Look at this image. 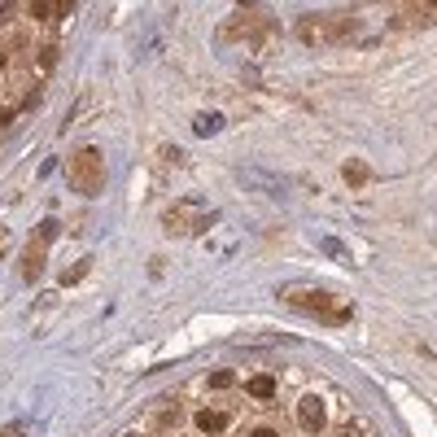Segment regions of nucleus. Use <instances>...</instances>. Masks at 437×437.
<instances>
[{
    "label": "nucleus",
    "mask_w": 437,
    "mask_h": 437,
    "mask_svg": "<svg viewBox=\"0 0 437 437\" xmlns=\"http://www.w3.org/2000/svg\"><path fill=\"white\" fill-rule=\"evenodd\" d=\"M70 188L84 197H96L106 188V158H101L96 144H84L70 153Z\"/></svg>",
    "instance_id": "obj_1"
},
{
    "label": "nucleus",
    "mask_w": 437,
    "mask_h": 437,
    "mask_svg": "<svg viewBox=\"0 0 437 437\" xmlns=\"http://www.w3.org/2000/svg\"><path fill=\"white\" fill-rule=\"evenodd\" d=\"M285 302L297 306V311L315 315V319H328V324H346L350 319V302L332 297V293H319V289H285Z\"/></svg>",
    "instance_id": "obj_2"
},
{
    "label": "nucleus",
    "mask_w": 437,
    "mask_h": 437,
    "mask_svg": "<svg viewBox=\"0 0 437 437\" xmlns=\"http://www.w3.org/2000/svg\"><path fill=\"white\" fill-rule=\"evenodd\" d=\"M53 237H57V219H44L35 232H31V241H27V254H22V280L27 285H35L40 280V271H44V259H48V245H53Z\"/></svg>",
    "instance_id": "obj_3"
},
{
    "label": "nucleus",
    "mask_w": 437,
    "mask_h": 437,
    "mask_svg": "<svg viewBox=\"0 0 437 437\" xmlns=\"http://www.w3.org/2000/svg\"><path fill=\"white\" fill-rule=\"evenodd\" d=\"M324 420H328V407H324V398L306 394V398L297 402V424H302L306 433H324Z\"/></svg>",
    "instance_id": "obj_4"
},
{
    "label": "nucleus",
    "mask_w": 437,
    "mask_h": 437,
    "mask_svg": "<svg viewBox=\"0 0 437 437\" xmlns=\"http://www.w3.org/2000/svg\"><path fill=\"white\" fill-rule=\"evenodd\" d=\"M297 40L311 44V48H315V44H328V18H315V13L302 18V22H297Z\"/></svg>",
    "instance_id": "obj_5"
},
{
    "label": "nucleus",
    "mask_w": 437,
    "mask_h": 437,
    "mask_svg": "<svg viewBox=\"0 0 437 437\" xmlns=\"http://www.w3.org/2000/svg\"><path fill=\"white\" fill-rule=\"evenodd\" d=\"M358 27H363V22H358V18H337V22H328V44L354 40V35H358Z\"/></svg>",
    "instance_id": "obj_6"
},
{
    "label": "nucleus",
    "mask_w": 437,
    "mask_h": 437,
    "mask_svg": "<svg viewBox=\"0 0 437 437\" xmlns=\"http://www.w3.org/2000/svg\"><path fill=\"white\" fill-rule=\"evenodd\" d=\"M341 175H346V184H350V188H363L368 179H372V166H368V162H358V158H350V162L341 166Z\"/></svg>",
    "instance_id": "obj_7"
},
{
    "label": "nucleus",
    "mask_w": 437,
    "mask_h": 437,
    "mask_svg": "<svg viewBox=\"0 0 437 437\" xmlns=\"http://www.w3.org/2000/svg\"><path fill=\"white\" fill-rule=\"evenodd\" d=\"M197 429H201L205 437H215V433L227 429V416H223V411H197Z\"/></svg>",
    "instance_id": "obj_8"
},
{
    "label": "nucleus",
    "mask_w": 437,
    "mask_h": 437,
    "mask_svg": "<svg viewBox=\"0 0 437 437\" xmlns=\"http://www.w3.org/2000/svg\"><path fill=\"white\" fill-rule=\"evenodd\" d=\"M162 227L171 237H179V232H188V215H184V205H171V210L162 215Z\"/></svg>",
    "instance_id": "obj_9"
},
{
    "label": "nucleus",
    "mask_w": 437,
    "mask_h": 437,
    "mask_svg": "<svg viewBox=\"0 0 437 437\" xmlns=\"http://www.w3.org/2000/svg\"><path fill=\"white\" fill-rule=\"evenodd\" d=\"M193 132H197V136H215V132H223V114H197V118H193Z\"/></svg>",
    "instance_id": "obj_10"
},
{
    "label": "nucleus",
    "mask_w": 437,
    "mask_h": 437,
    "mask_svg": "<svg viewBox=\"0 0 437 437\" xmlns=\"http://www.w3.org/2000/svg\"><path fill=\"white\" fill-rule=\"evenodd\" d=\"M245 390H249V398H263V402H267V398L276 394V380H271V376H249Z\"/></svg>",
    "instance_id": "obj_11"
},
{
    "label": "nucleus",
    "mask_w": 437,
    "mask_h": 437,
    "mask_svg": "<svg viewBox=\"0 0 437 437\" xmlns=\"http://www.w3.org/2000/svg\"><path fill=\"white\" fill-rule=\"evenodd\" d=\"M241 179H245V184H259V188H267V193H280V184H276L271 175H263V171H241Z\"/></svg>",
    "instance_id": "obj_12"
},
{
    "label": "nucleus",
    "mask_w": 437,
    "mask_h": 437,
    "mask_svg": "<svg viewBox=\"0 0 437 437\" xmlns=\"http://www.w3.org/2000/svg\"><path fill=\"white\" fill-rule=\"evenodd\" d=\"M84 271H88V259H84V263H70V267L62 271V285H74V280H84Z\"/></svg>",
    "instance_id": "obj_13"
},
{
    "label": "nucleus",
    "mask_w": 437,
    "mask_h": 437,
    "mask_svg": "<svg viewBox=\"0 0 437 437\" xmlns=\"http://www.w3.org/2000/svg\"><path fill=\"white\" fill-rule=\"evenodd\" d=\"M40 66H44V70H53V66H57V44L40 48Z\"/></svg>",
    "instance_id": "obj_14"
},
{
    "label": "nucleus",
    "mask_w": 437,
    "mask_h": 437,
    "mask_svg": "<svg viewBox=\"0 0 437 437\" xmlns=\"http://www.w3.org/2000/svg\"><path fill=\"white\" fill-rule=\"evenodd\" d=\"M232 385V372H210V390H227Z\"/></svg>",
    "instance_id": "obj_15"
},
{
    "label": "nucleus",
    "mask_w": 437,
    "mask_h": 437,
    "mask_svg": "<svg viewBox=\"0 0 437 437\" xmlns=\"http://www.w3.org/2000/svg\"><path fill=\"white\" fill-rule=\"evenodd\" d=\"M0 437H27V424H0Z\"/></svg>",
    "instance_id": "obj_16"
},
{
    "label": "nucleus",
    "mask_w": 437,
    "mask_h": 437,
    "mask_svg": "<svg viewBox=\"0 0 437 437\" xmlns=\"http://www.w3.org/2000/svg\"><path fill=\"white\" fill-rule=\"evenodd\" d=\"M324 249H328V254H332V259H346V249H341V245H337V241H332V237H324Z\"/></svg>",
    "instance_id": "obj_17"
},
{
    "label": "nucleus",
    "mask_w": 437,
    "mask_h": 437,
    "mask_svg": "<svg viewBox=\"0 0 437 437\" xmlns=\"http://www.w3.org/2000/svg\"><path fill=\"white\" fill-rule=\"evenodd\" d=\"M245 437H280V433H276V429H267V424H259V429H249Z\"/></svg>",
    "instance_id": "obj_18"
},
{
    "label": "nucleus",
    "mask_w": 437,
    "mask_h": 437,
    "mask_svg": "<svg viewBox=\"0 0 437 437\" xmlns=\"http://www.w3.org/2000/svg\"><path fill=\"white\" fill-rule=\"evenodd\" d=\"M162 158H166V162H184V153H179L175 144H166V149H162Z\"/></svg>",
    "instance_id": "obj_19"
},
{
    "label": "nucleus",
    "mask_w": 437,
    "mask_h": 437,
    "mask_svg": "<svg viewBox=\"0 0 437 437\" xmlns=\"http://www.w3.org/2000/svg\"><path fill=\"white\" fill-rule=\"evenodd\" d=\"M9 118H13V110H9V106H0V127H5Z\"/></svg>",
    "instance_id": "obj_20"
}]
</instances>
